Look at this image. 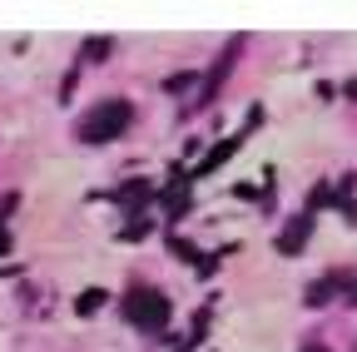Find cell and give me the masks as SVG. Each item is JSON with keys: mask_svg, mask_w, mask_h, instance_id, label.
Here are the masks:
<instances>
[{"mask_svg": "<svg viewBox=\"0 0 357 352\" xmlns=\"http://www.w3.org/2000/svg\"><path fill=\"white\" fill-rule=\"evenodd\" d=\"M303 352H328V347H318V342H312V347H303Z\"/></svg>", "mask_w": 357, "mask_h": 352, "instance_id": "obj_3", "label": "cell"}, {"mask_svg": "<svg viewBox=\"0 0 357 352\" xmlns=\"http://www.w3.org/2000/svg\"><path fill=\"white\" fill-rule=\"evenodd\" d=\"M129 119H134V109L124 105V100H105V105H95L84 119H79V139H89V144H105V139H114V135H124L129 129Z\"/></svg>", "mask_w": 357, "mask_h": 352, "instance_id": "obj_1", "label": "cell"}, {"mask_svg": "<svg viewBox=\"0 0 357 352\" xmlns=\"http://www.w3.org/2000/svg\"><path fill=\"white\" fill-rule=\"evenodd\" d=\"M352 303H357V288H352Z\"/></svg>", "mask_w": 357, "mask_h": 352, "instance_id": "obj_4", "label": "cell"}, {"mask_svg": "<svg viewBox=\"0 0 357 352\" xmlns=\"http://www.w3.org/2000/svg\"><path fill=\"white\" fill-rule=\"evenodd\" d=\"M124 313H129V323L134 328H164L169 323V298L159 293V288H129V298H124Z\"/></svg>", "mask_w": 357, "mask_h": 352, "instance_id": "obj_2", "label": "cell"}]
</instances>
